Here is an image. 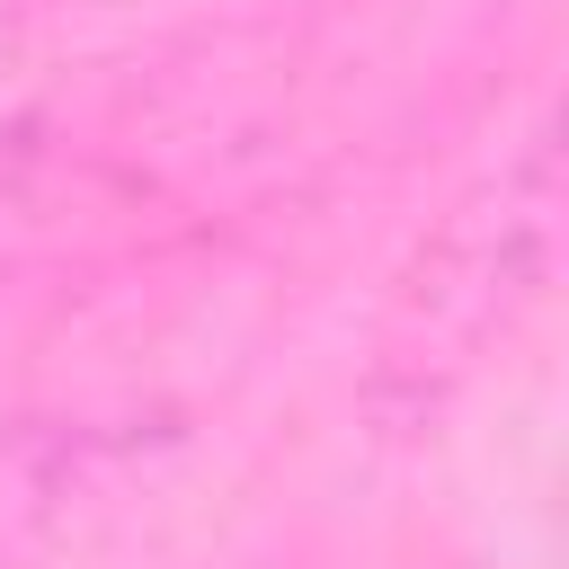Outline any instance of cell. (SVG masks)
<instances>
[]
</instances>
